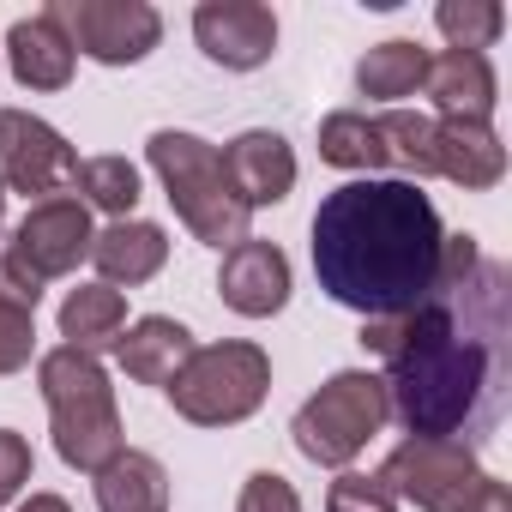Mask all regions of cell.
<instances>
[{"mask_svg":"<svg viewBox=\"0 0 512 512\" xmlns=\"http://www.w3.org/2000/svg\"><path fill=\"white\" fill-rule=\"evenodd\" d=\"M434 175L464 193H488L506 175V145L488 121H434Z\"/></svg>","mask_w":512,"mask_h":512,"instance_id":"cell-17","label":"cell"},{"mask_svg":"<svg viewBox=\"0 0 512 512\" xmlns=\"http://www.w3.org/2000/svg\"><path fill=\"white\" fill-rule=\"evenodd\" d=\"M37 356V308H25L19 296L0 290V380L25 374Z\"/></svg>","mask_w":512,"mask_h":512,"instance_id":"cell-26","label":"cell"},{"mask_svg":"<svg viewBox=\"0 0 512 512\" xmlns=\"http://www.w3.org/2000/svg\"><path fill=\"white\" fill-rule=\"evenodd\" d=\"M362 350L386 362V416L410 440L470 446L500 422L512 386V272L476 235H446L434 296L362 320Z\"/></svg>","mask_w":512,"mask_h":512,"instance_id":"cell-1","label":"cell"},{"mask_svg":"<svg viewBox=\"0 0 512 512\" xmlns=\"http://www.w3.org/2000/svg\"><path fill=\"white\" fill-rule=\"evenodd\" d=\"M458 512H512V488H506L500 476H482V482L470 488V500H464Z\"/></svg>","mask_w":512,"mask_h":512,"instance_id":"cell-30","label":"cell"},{"mask_svg":"<svg viewBox=\"0 0 512 512\" xmlns=\"http://www.w3.org/2000/svg\"><path fill=\"white\" fill-rule=\"evenodd\" d=\"M223 175H229V187H235V199L247 211L284 205L296 193V151L272 127H247V133H235L223 145Z\"/></svg>","mask_w":512,"mask_h":512,"instance_id":"cell-13","label":"cell"},{"mask_svg":"<svg viewBox=\"0 0 512 512\" xmlns=\"http://www.w3.org/2000/svg\"><path fill=\"white\" fill-rule=\"evenodd\" d=\"M91 211L79 205V193H61V199H43L31 205L13 235L0 241V290L19 296L25 308L43 302L49 284L73 278L79 260H91Z\"/></svg>","mask_w":512,"mask_h":512,"instance_id":"cell-6","label":"cell"},{"mask_svg":"<svg viewBox=\"0 0 512 512\" xmlns=\"http://www.w3.org/2000/svg\"><path fill=\"white\" fill-rule=\"evenodd\" d=\"M422 73H428V49L410 43V37H392V43H374L356 61V91L368 103H398V97L422 91Z\"/></svg>","mask_w":512,"mask_h":512,"instance_id":"cell-22","label":"cell"},{"mask_svg":"<svg viewBox=\"0 0 512 512\" xmlns=\"http://www.w3.org/2000/svg\"><path fill=\"white\" fill-rule=\"evenodd\" d=\"M91 266H97V284H109V290H139V284H151V278L169 266V235H163V223L115 217L109 229L91 235Z\"/></svg>","mask_w":512,"mask_h":512,"instance_id":"cell-15","label":"cell"},{"mask_svg":"<svg viewBox=\"0 0 512 512\" xmlns=\"http://www.w3.org/2000/svg\"><path fill=\"white\" fill-rule=\"evenodd\" d=\"M440 247H446V223L434 199L404 175L344 181L320 199L308 223L320 290L362 320L428 302L440 278Z\"/></svg>","mask_w":512,"mask_h":512,"instance_id":"cell-2","label":"cell"},{"mask_svg":"<svg viewBox=\"0 0 512 512\" xmlns=\"http://www.w3.org/2000/svg\"><path fill=\"white\" fill-rule=\"evenodd\" d=\"M386 422H392V416H386V386H380V374H368V368H338V374L290 416V440H296V452H302L308 464H320V470H350Z\"/></svg>","mask_w":512,"mask_h":512,"instance_id":"cell-7","label":"cell"},{"mask_svg":"<svg viewBox=\"0 0 512 512\" xmlns=\"http://www.w3.org/2000/svg\"><path fill=\"white\" fill-rule=\"evenodd\" d=\"M374 121H380V139H386V157L404 169V181L416 175V187H422L434 175V115H422V109H386Z\"/></svg>","mask_w":512,"mask_h":512,"instance_id":"cell-24","label":"cell"},{"mask_svg":"<svg viewBox=\"0 0 512 512\" xmlns=\"http://www.w3.org/2000/svg\"><path fill=\"white\" fill-rule=\"evenodd\" d=\"M422 97L434 103V121H488L494 103H500L494 61L488 55H464V49H440V55H428Z\"/></svg>","mask_w":512,"mask_h":512,"instance_id":"cell-14","label":"cell"},{"mask_svg":"<svg viewBox=\"0 0 512 512\" xmlns=\"http://www.w3.org/2000/svg\"><path fill=\"white\" fill-rule=\"evenodd\" d=\"M163 392H169V410L193 428H241L247 416H260L272 392V356L253 338L193 344L187 368Z\"/></svg>","mask_w":512,"mask_h":512,"instance_id":"cell-5","label":"cell"},{"mask_svg":"<svg viewBox=\"0 0 512 512\" xmlns=\"http://www.w3.org/2000/svg\"><path fill=\"white\" fill-rule=\"evenodd\" d=\"M290 290H296L290 253L278 241H260V235L235 241L223 253V266H217V296L241 320H272V314H284L290 308Z\"/></svg>","mask_w":512,"mask_h":512,"instance_id":"cell-12","label":"cell"},{"mask_svg":"<svg viewBox=\"0 0 512 512\" xmlns=\"http://www.w3.org/2000/svg\"><path fill=\"white\" fill-rule=\"evenodd\" d=\"M482 476L488 470L476 464V446L464 440H398L374 482L392 500H410L416 512H458Z\"/></svg>","mask_w":512,"mask_h":512,"instance_id":"cell-8","label":"cell"},{"mask_svg":"<svg viewBox=\"0 0 512 512\" xmlns=\"http://www.w3.org/2000/svg\"><path fill=\"white\" fill-rule=\"evenodd\" d=\"M145 163L163 181V199L175 205V217L187 223L193 241L229 253L235 241H247V205L235 199L229 175H223V151L187 127H157L145 139Z\"/></svg>","mask_w":512,"mask_h":512,"instance_id":"cell-4","label":"cell"},{"mask_svg":"<svg viewBox=\"0 0 512 512\" xmlns=\"http://www.w3.org/2000/svg\"><path fill=\"white\" fill-rule=\"evenodd\" d=\"M193 43L223 73H260L278 55V13L266 0H199Z\"/></svg>","mask_w":512,"mask_h":512,"instance_id":"cell-11","label":"cell"},{"mask_svg":"<svg viewBox=\"0 0 512 512\" xmlns=\"http://www.w3.org/2000/svg\"><path fill=\"white\" fill-rule=\"evenodd\" d=\"M115 356H121V374L133 386H169L193 356V332L181 320H169V314H145V320H133L121 332Z\"/></svg>","mask_w":512,"mask_h":512,"instance_id":"cell-18","label":"cell"},{"mask_svg":"<svg viewBox=\"0 0 512 512\" xmlns=\"http://www.w3.org/2000/svg\"><path fill=\"white\" fill-rule=\"evenodd\" d=\"M73 43V55L97 67H139L163 43V13L151 0H55L49 7Z\"/></svg>","mask_w":512,"mask_h":512,"instance_id":"cell-9","label":"cell"},{"mask_svg":"<svg viewBox=\"0 0 512 512\" xmlns=\"http://www.w3.org/2000/svg\"><path fill=\"white\" fill-rule=\"evenodd\" d=\"M97 512H169V470L151 452H121L97 476Z\"/></svg>","mask_w":512,"mask_h":512,"instance_id":"cell-20","label":"cell"},{"mask_svg":"<svg viewBox=\"0 0 512 512\" xmlns=\"http://www.w3.org/2000/svg\"><path fill=\"white\" fill-rule=\"evenodd\" d=\"M0 223H7V193H0Z\"/></svg>","mask_w":512,"mask_h":512,"instance_id":"cell-32","label":"cell"},{"mask_svg":"<svg viewBox=\"0 0 512 512\" xmlns=\"http://www.w3.org/2000/svg\"><path fill=\"white\" fill-rule=\"evenodd\" d=\"M7 67H13V79L25 91H67L73 85L79 55H73L61 19L49 7L31 13V19H13V31H7Z\"/></svg>","mask_w":512,"mask_h":512,"instance_id":"cell-16","label":"cell"},{"mask_svg":"<svg viewBox=\"0 0 512 512\" xmlns=\"http://www.w3.org/2000/svg\"><path fill=\"white\" fill-rule=\"evenodd\" d=\"M121 332H127V296L121 290H109V284L67 290V302H61V338H67V350L103 356V350L121 344Z\"/></svg>","mask_w":512,"mask_h":512,"instance_id":"cell-19","label":"cell"},{"mask_svg":"<svg viewBox=\"0 0 512 512\" xmlns=\"http://www.w3.org/2000/svg\"><path fill=\"white\" fill-rule=\"evenodd\" d=\"M37 386L49 404V428H55V452L67 470L97 476L109 458L127 452V428H121V404H115V380L97 356L55 344L49 356H37Z\"/></svg>","mask_w":512,"mask_h":512,"instance_id":"cell-3","label":"cell"},{"mask_svg":"<svg viewBox=\"0 0 512 512\" xmlns=\"http://www.w3.org/2000/svg\"><path fill=\"white\" fill-rule=\"evenodd\" d=\"M326 512H398V500H392L374 476H362V470H338V482L326 488Z\"/></svg>","mask_w":512,"mask_h":512,"instance_id":"cell-27","label":"cell"},{"mask_svg":"<svg viewBox=\"0 0 512 512\" xmlns=\"http://www.w3.org/2000/svg\"><path fill=\"white\" fill-rule=\"evenodd\" d=\"M31 470H37V452H31V440H25L19 428H0V512H7V506L25 494Z\"/></svg>","mask_w":512,"mask_h":512,"instance_id":"cell-29","label":"cell"},{"mask_svg":"<svg viewBox=\"0 0 512 512\" xmlns=\"http://www.w3.org/2000/svg\"><path fill=\"white\" fill-rule=\"evenodd\" d=\"M19 512H73L61 494H31V500H19Z\"/></svg>","mask_w":512,"mask_h":512,"instance_id":"cell-31","label":"cell"},{"mask_svg":"<svg viewBox=\"0 0 512 512\" xmlns=\"http://www.w3.org/2000/svg\"><path fill=\"white\" fill-rule=\"evenodd\" d=\"M79 151L61 127H49L31 109H0V193H25L31 205L73 193Z\"/></svg>","mask_w":512,"mask_h":512,"instance_id":"cell-10","label":"cell"},{"mask_svg":"<svg viewBox=\"0 0 512 512\" xmlns=\"http://www.w3.org/2000/svg\"><path fill=\"white\" fill-rule=\"evenodd\" d=\"M434 31L446 37V49L482 55V49L500 43L506 13H500V0H440V7H434Z\"/></svg>","mask_w":512,"mask_h":512,"instance_id":"cell-25","label":"cell"},{"mask_svg":"<svg viewBox=\"0 0 512 512\" xmlns=\"http://www.w3.org/2000/svg\"><path fill=\"white\" fill-rule=\"evenodd\" d=\"M320 163H332V169H344V175H356V181L392 169L386 139H380V121L362 115V109H332V115L320 121Z\"/></svg>","mask_w":512,"mask_h":512,"instance_id":"cell-21","label":"cell"},{"mask_svg":"<svg viewBox=\"0 0 512 512\" xmlns=\"http://www.w3.org/2000/svg\"><path fill=\"white\" fill-rule=\"evenodd\" d=\"M73 193H79L85 211H109V223L133 217V205H139V163H127V157H79Z\"/></svg>","mask_w":512,"mask_h":512,"instance_id":"cell-23","label":"cell"},{"mask_svg":"<svg viewBox=\"0 0 512 512\" xmlns=\"http://www.w3.org/2000/svg\"><path fill=\"white\" fill-rule=\"evenodd\" d=\"M235 512H302V494H296V482L278 476V470H253V476L241 482Z\"/></svg>","mask_w":512,"mask_h":512,"instance_id":"cell-28","label":"cell"}]
</instances>
